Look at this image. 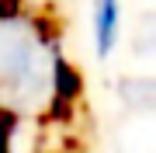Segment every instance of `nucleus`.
Masks as SVG:
<instances>
[{
	"label": "nucleus",
	"instance_id": "obj_3",
	"mask_svg": "<svg viewBox=\"0 0 156 153\" xmlns=\"http://www.w3.org/2000/svg\"><path fill=\"white\" fill-rule=\"evenodd\" d=\"M11 129H14V115L0 108V153H7L11 146Z\"/></svg>",
	"mask_w": 156,
	"mask_h": 153
},
{
	"label": "nucleus",
	"instance_id": "obj_1",
	"mask_svg": "<svg viewBox=\"0 0 156 153\" xmlns=\"http://www.w3.org/2000/svg\"><path fill=\"white\" fill-rule=\"evenodd\" d=\"M56 46L42 24L21 14H0V108L4 111H42L52 101Z\"/></svg>",
	"mask_w": 156,
	"mask_h": 153
},
{
	"label": "nucleus",
	"instance_id": "obj_2",
	"mask_svg": "<svg viewBox=\"0 0 156 153\" xmlns=\"http://www.w3.org/2000/svg\"><path fill=\"white\" fill-rule=\"evenodd\" d=\"M118 35V0H97V52H111Z\"/></svg>",
	"mask_w": 156,
	"mask_h": 153
}]
</instances>
